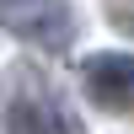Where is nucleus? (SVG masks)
<instances>
[{
    "label": "nucleus",
    "mask_w": 134,
    "mask_h": 134,
    "mask_svg": "<svg viewBox=\"0 0 134 134\" xmlns=\"http://www.w3.org/2000/svg\"><path fill=\"white\" fill-rule=\"evenodd\" d=\"M0 27L32 48H70L75 11L70 0H0Z\"/></svg>",
    "instance_id": "nucleus-1"
},
{
    "label": "nucleus",
    "mask_w": 134,
    "mask_h": 134,
    "mask_svg": "<svg viewBox=\"0 0 134 134\" xmlns=\"http://www.w3.org/2000/svg\"><path fill=\"white\" fill-rule=\"evenodd\" d=\"M81 86L107 113H134V54H91L81 64Z\"/></svg>",
    "instance_id": "nucleus-2"
},
{
    "label": "nucleus",
    "mask_w": 134,
    "mask_h": 134,
    "mask_svg": "<svg viewBox=\"0 0 134 134\" xmlns=\"http://www.w3.org/2000/svg\"><path fill=\"white\" fill-rule=\"evenodd\" d=\"M5 134H54V118L43 113L38 102H27V97H16V102L5 107Z\"/></svg>",
    "instance_id": "nucleus-3"
}]
</instances>
